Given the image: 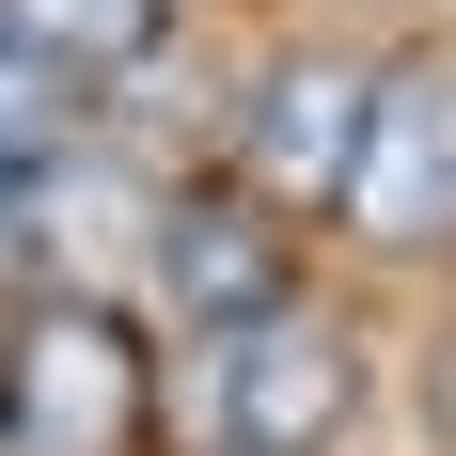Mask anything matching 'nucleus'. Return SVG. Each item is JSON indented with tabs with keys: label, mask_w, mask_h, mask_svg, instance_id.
<instances>
[{
	"label": "nucleus",
	"mask_w": 456,
	"mask_h": 456,
	"mask_svg": "<svg viewBox=\"0 0 456 456\" xmlns=\"http://www.w3.org/2000/svg\"><path fill=\"white\" fill-rule=\"evenodd\" d=\"M362 410V330L315 315V299H283V315L221 330V441L236 456H330Z\"/></svg>",
	"instance_id": "1"
},
{
	"label": "nucleus",
	"mask_w": 456,
	"mask_h": 456,
	"mask_svg": "<svg viewBox=\"0 0 456 456\" xmlns=\"http://www.w3.org/2000/svg\"><path fill=\"white\" fill-rule=\"evenodd\" d=\"M378 79H394V63H346V47H299V63H268V79H252V126H236V174H252V205H283V221L346 205V174H362V126H378Z\"/></svg>",
	"instance_id": "2"
},
{
	"label": "nucleus",
	"mask_w": 456,
	"mask_h": 456,
	"mask_svg": "<svg viewBox=\"0 0 456 456\" xmlns=\"http://www.w3.org/2000/svg\"><path fill=\"white\" fill-rule=\"evenodd\" d=\"M126 410H142V362H126V330L94 299L16 315V346H0V441L16 456H110Z\"/></svg>",
	"instance_id": "3"
},
{
	"label": "nucleus",
	"mask_w": 456,
	"mask_h": 456,
	"mask_svg": "<svg viewBox=\"0 0 456 456\" xmlns=\"http://www.w3.org/2000/svg\"><path fill=\"white\" fill-rule=\"evenodd\" d=\"M330 221L362 236V252H456V79L441 63H394L378 79V126H362V174H346V205Z\"/></svg>",
	"instance_id": "4"
},
{
	"label": "nucleus",
	"mask_w": 456,
	"mask_h": 456,
	"mask_svg": "<svg viewBox=\"0 0 456 456\" xmlns=\"http://www.w3.org/2000/svg\"><path fill=\"white\" fill-rule=\"evenodd\" d=\"M283 205H236V189H189V205H158V299H174L189 330H252L299 299V268H283Z\"/></svg>",
	"instance_id": "5"
},
{
	"label": "nucleus",
	"mask_w": 456,
	"mask_h": 456,
	"mask_svg": "<svg viewBox=\"0 0 456 456\" xmlns=\"http://www.w3.org/2000/svg\"><path fill=\"white\" fill-rule=\"evenodd\" d=\"M63 142H79V79L0 32V221H32V189L63 174Z\"/></svg>",
	"instance_id": "6"
},
{
	"label": "nucleus",
	"mask_w": 456,
	"mask_h": 456,
	"mask_svg": "<svg viewBox=\"0 0 456 456\" xmlns=\"http://www.w3.org/2000/svg\"><path fill=\"white\" fill-rule=\"evenodd\" d=\"M0 32L47 47L63 79H110V63H142V47H158V0H0Z\"/></svg>",
	"instance_id": "7"
},
{
	"label": "nucleus",
	"mask_w": 456,
	"mask_h": 456,
	"mask_svg": "<svg viewBox=\"0 0 456 456\" xmlns=\"http://www.w3.org/2000/svg\"><path fill=\"white\" fill-rule=\"evenodd\" d=\"M425 425L456 441V315H441V346H425Z\"/></svg>",
	"instance_id": "8"
}]
</instances>
